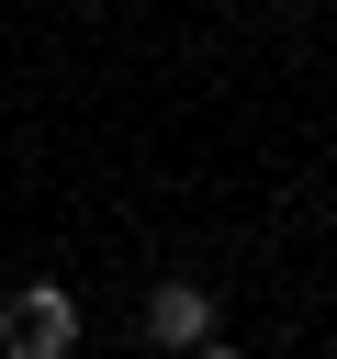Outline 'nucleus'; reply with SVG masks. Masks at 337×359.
<instances>
[{
  "label": "nucleus",
  "mask_w": 337,
  "mask_h": 359,
  "mask_svg": "<svg viewBox=\"0 0 337 359\" xmlns=\"http://www.w3.org/2000/svg\"><path fill=\"white\" fill-rule=\"evenodd\" d=\"M213 325H225V292H213V280H157V292H146V348H157V359L202 348Z\"/></svg>",
  "instance_id": "f03ea898"
},
{
  "label": "nucleus",
  "mask_w": 337,
  "mask_h": 359,
  "mask_svg": "<svg viewBox=\"0 0 337 359\" xmlns=\"http://www.w3.org/2000/svg\"><path fill=\"white\" fill-rule=\"evenodd\" d=\"M79 348V292L67 280H22L0 303V359H67Z\"/></svg>",
  "instance_id": "f257e3e1"
},
{
  "label": "nucleus",
  "mask_w": 337,
  "mask_h": 359,
  "mask_svg": "<svg viewBox=\"0 0 337 359\" xmlns=\"http://www.w3.org/2000/svg\"><path fill=\"white\" fill-rule=\"evenodd\" d=\"M180 359H236V348H225V337H202V348H180Z\"/></svg>",
  "instance_id": "7ed1b4c3"
}]
</instances>
